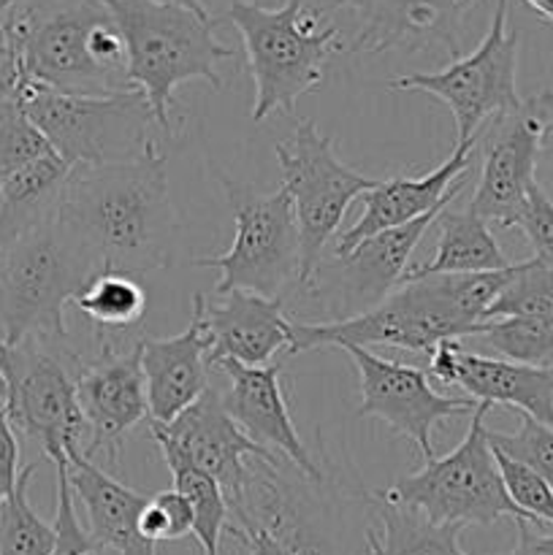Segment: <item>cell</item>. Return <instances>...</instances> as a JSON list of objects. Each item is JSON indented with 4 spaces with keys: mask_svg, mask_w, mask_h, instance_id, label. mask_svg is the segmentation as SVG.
<instances>
[{
    "mask_svg": "<svg viewBox=\"0 0 553 555\" xmlns=\"http://www.w3.org/2000/svg\"><path fill=\"white\" fill-rule=\"evenodd\" d=\"M60 220L79 238L98 271L141 276L173 266L179 217L166 177V152L106 166L70 168L57 201Z\"/></svg>",
    "mask_w": 553,
    "mask_h": 555,
    "instance_id": "1",
    "label": "cell"
},
{
    "mask_svg": "<svg viewBox=\"0 0 553 555\" xmlns=\"http://www.w3.org/2000/svg\"><path fill=\"white\" fill-rule=\"evenodd\" d=\"M515 263L480 274H437L401 282L383 304L358 318L339 323H296L293 350L356 345L396 347L410 352H432L445 339H472L486 320V312L513 276Z\"/></svg>",
    "mask_w": 553,
    "mask_h": 555,
    "instance_id": "2",
    "label": "cell"
},
{
    "mask_svg": "<svg viewBox=\"0 0 553 555\" xmlns=\"http://www.w3.org/2000/svg\"><path fill=\"white\" fill-rule=\"evenodd\" d=\"M0 22L25 79L70 95L133 90L125 38L103 0H14Z\"/></svg>",
    "mask_w": 553,
    "mask_h": 555,
    "instance_id": "3",
    "label": "cell"
},
{
    "mask_svg": "<svg viewBox=\"0 0 553 555\" xmlns=\"http://www.w3.org/2000/svg\"><path fill=\"white\" fill-rule=\"evenodd\" d=\"M117 22L128 52V81L150 103L157 128L173 135V92L201 79L222 90L220 63L233 49L217 38L220 25L209 9L171 0H103Z\"/></svg>",
    "mask_w": 553,
    "mask_h": 555,
    "instance_id": "4",
    "label": "cell"
},
{
    "mask_svg": "<svg viewBox=\"0 0 553 555\" xmlns=\"http://www.w3.org/2000/svg\"><path fill=\"white\" fill-rule=\"evenodd\" d=\"M217 22H231L242 36L255 85L249 114L255 122L291 114L298 98L318 90L325 63L342 49L339 27L325 20V9H314L307 0L280 5L233 0Z\"/></svg>",
    "mask_w": 553,
    "mask_h": 555,
    "instance_id": "5",
    "label": "cell"
},
{
    "mask_svg": "<svg viewBox=\"0 0 553 555\" xmlns=\"http://www.w3.org/2000/svg\"><path fill=\"white\" fill-rule=\"evenodd\" d=\"M92 274V258L54 206L0 249V341L68 339L65 307Z\"/></svg>",
    "mask_w": 553,
    "mask_h": 555,
    "instance_id": "6",
    "label": "cell"
},
{
    "mask_svg": "<svg viewBox=\"0 0 553 555\" xmlns=\"http://www.w3.org/2000/svg\"><path fill=\"white\" fill-rule=\"evenodd\" d=\"M16 101L70 168L133 160L157 144L152 139L157 119L139 90L70 95L22 79Z\"/></svg>",
    "mask_w": 553,
    "mask_h": 555,
    "instance_id": "7",
    "label": "cell"
},
{
    "mask_svg": "<svg viewBox=\"0 0 553 555\" xmlns=\"http://www.w3.org/2000/svg\"><path fill=\"white\" fill-rule=\"evenodd\" d=\"M488 404H477L466 437L442 459H428L412 475H401L385 491H374L388 502L410 507L439 526H493L502 518L529 524L504 491L497 455L488 442Z\"/></svg>",
    "mask_w": 553,
    "mask_h": 555,
    "instance_id": "8",
    "label": "cell"
},
{
    "mask_svg": "<svg viewBox=\"0 0 553 555\" xmlns=\"http://www.w3.org/2000/svg\"><path fill=\"white\" fill-rule=\"evenodd\" d=\"M79 369L81 356L65 339L0 341V379L11 426L33 439L54 466L68 464L70 453L85 450L87 428L76 396Z\"/></svg>",
    "mask_w": 553,
    "mask_h": 555,
    "instance_id": "9",
    "label": "cell"
},
{
    "mask_svg": "<svg viewBox=\"0 0 553 555\" xmlns=\"http://www.w3.org/2000/svg\"><path fill=\"white\" fill-rule=\"evenodd\" d=\"M217 179L226 190L236 231L226 253L195 258L193 266L220 271L211 293L249 291L280 298L285 287L298 285L301 274V244L291 195L285 188L260 195L226 173H217Z\"/></svg>",
    "mask_w": 553,
    "mask_h": 555,
    "instance_id": "10",
    "label": "cell"
},
{
    "mask_svg": "<svg viewBox=\"0 0 553 555\" xmlns=\"http://www.w3.org/2000/svg\"><path fill=\"white\" fill-rule=\"evenodd\" d=\"M285 193L291 195L293 215L301 244L298 287L323 263V249L339 231L352 201L374 188L380 179L345 166L336 157L334 141L312 119H301L287 139L274 144Z\"/></svg>",
    "mask_w": 553,
    "mask_h": 555,
    "instance_id": "11",
    "label": "cell"
},
{
    "mask_svg": "<svg viewBox=\"0 0 553 555\" xmlns=\"http://www.w3.org/2000/svg\"><path fill=\"white\" fill-rule=\"evenodd\" d=\"M510 0H493L491 22L483 41L470 54L450 60L442 70L407 74L385 81L388 90L428 92L450 108L455 119V144L475 139L477 130L497 114L520 103L515 90L518 74V33L510 30Z\"/></svg>",
    "mask_w": 553,
    "mask_h": 555,
    "instance_id": "12",
    "label": "cell"
},
{
    "mask_svg": "<svg viewBox=\"0 0 553 555\" xmlns=\"http://www.w3.org/2000/svg\"><path fill=\"white\" fill-rule=\"evenodd\" d=\"M553 125V90H540L510 112L488 119L475 135L480 179L466 209L488 225L515 228L526 195L535 188L542 135Z\"/></svg>",
    "mask_w": 553,
    "mask_h": 555,
    "instance_id": "13",
    "label": "cell"
},
{
    "mask_svg": "<svg viewBox=\"0 0 553 555\" xmlns=\"http://www.w3.org/2000/svg\"><path fill=\"white\" fill-rule=\"evenodd\" d=\"M442 209L428 211L421 220L394 231L377 233L347 255L323 260L307 285H301L304 296L323 312V323L358 318L383 304L404 282L412 253Z\"/></svg>",
    "mask_w": 553,
    "mask_h": 555,
    "instance_id": "14",
    "label": "cell"
},
{
    "mask_svg": "<svg viewBox=\"0 0 553 555\" xmlns=\"http://www.w3.org/2000/svg\"><path fill=\"white\" fill-rule=\"evenodd\" d=\"M141 336H103L95 339L98 358L81 361L76 377L87 442L81 455L103 459L108 466L119 464L125 439L141 423H150L144 372H141Z\"/></svg>",
    "mask_w": 553,
    "mask_h": 555,
    "instance_id": "15",
    "label": "cell"
},
{
    "mask_svg": "<svg viewBox=\"0 0 553 555\" xmlns=\"http://www.w3.org/2000/svg\"><path fill=\"white\" fill-rule=\"evenodd\" d=\"M285 459H255L242 488L228 499L231 524L266 529L287 555H347L331 526V507L320 486L282 472Z\"/></svg>",
    "mask_w": 553,
    "mask_h": 555,
    "instance_id": "16",
    "label": "cell"
},
{
    "mask_svg": "<svg viewBox=\"0 0 553 555\" xmlns=\"http://www.w3.org/2000/svg\"><path fill=\"white\" fill-rule=\"evenodd\" d=\"M339 350L347 352L358 372L361 404L356 415L374 417L385 423L396 437L410 439L421 450L423 461L437 459L434 428L439 423L453 421V417H472V412L477 410V401L437 393L428 383L426 369L388 361L356 345H345Z\"/></svg>",
    "mask_w": 553,
    "mask_h": 555,
    "instance_id": "17",
    "label": "cell"
},
{
    "mask_svg": "<svg viewBox=\"0 0 553 555\" xmlns=\"http://www.w3.org/2000/svg\"><path fill=\"white\" fill-rule=\"evenodd\" d=\"M150 434L166 466L184 464L215 477L226 499L242 488L255 459H280L242 431L211 385L171 423H150Z\"/></svg>",
    "mask_w": 553,
    "mask_h": 555,
    "instance_id": "18",
    "label": "cell"
},
{
    "mask_svg": "<svg viewBox=\"0 0 553 555\" xmlns=\"http://www.w3.org/2000/svg\"><path fill=\"white\" fill-rule=\"evenodd\" d=\"M486 0H331L329 9L356 16V52H434L461 57L466 16Z\"/></svg>",
    "mask_w": 553,
    "mask_h": 555,
    "instance_id": "19",
    "label": "cell"
},
{
    "mask_svg": "<svg viewBox=\"0 0 553 555\" xmlns=\"http://www.w3.org/2000/svg\"><path fill=\"white\" fill-rule=\"evenodd\" d=\"M193 314L204 325L211 366L236 361L242 366H269L274 358L291 356L293 320L282 298L249 291L211 293L193 298Z\"/></svg>",
    "mask_w": 553,
    "mask_h": 555,
    "instance_id": "20",
    "label": "cell"
},
{
    "mask_svg": "<svg viewBox=\"0 0 553 555\" xmlns=\"http://www.w3.org/2000/svg\"><path fill=\"white\" fill-rule=\"evenodd\" d=\"M442 385H459L477 404L507 406L553 428V369H535L470 352L461 339H445L428 352V369Z\"/></svg>",
    "mask_w": 553,
    "mask_h": 555,
    "instance_id": "21",
    "label": "cell"
},
{
    "mask_svg": "<svg viewBox=\"0 0 553 555\" xmlns=\"http://www.w3.org/2000/svg\"><path fill=\"white\" fill-rule=\"evenodd\" d=\"M211 369L226 374L228 388L220 390L222 404H226L228 415L242 426V431L260 448L285 459L304 480L314 482V486L325 482V472L301 442L291 410H287L280 363L242 366L236 361H217Z\"/></svg>",
    "mask_w": 553,
    "mask_h": 555,
    "instance_id": "22",
    "label": "cell"
},
{
    "mask_svg": "<svg viewBox=\"0 0 553 555\" xmlns=\"http://www.w3.org/2000/svg\"><path fill=\"white\" fill-rule=\"evenodd\" d=\"M472 160H475V139L455 144L448 160L434 168V171L423 173V177L394 173V177L380 179L369 193L361 195V217H358L350 231L336 238L334 255H347L361 242L377 236V233L394 231V228L407 225V222L421 220L428 211L448 206L466 188Z\"/></svg>",
    "mask_w": 553,
    "mask_h": 555,
    "instance_id": "23",
    "label": "cell"
},
{
    "mask_svg": "<svg viewBox=\"0 0 553 555\" xmlns=\"http://www.w3.org/2000/svg\"><path fill=\"white\" fill-rule=\"evenodd\" d=\"M141 372H144L150 423H171L209 388V341L201 320L177 336H141Z\"/></svg>",
    "mask_w": 553,
    "mask_h": 555,
    "instance_id": "24",
    "label": "cell"
},
{
    "mask_svg": "<svg viewBox=\"0 0 553 555\" xmlns=\"http://www.w3.org/2000/svg\"><path fill=\"white\" fill-rule=\"evenodd\" d=\"M68 482L74 499L87 513L90 534L108 551L119 555H157L155 542L141 534V513L150 496L123 486L117 477L103 472L81 450L68 455Z\"/></svg>",
    "mask_w": 553,
    "mask_h": 555,
    "instance_id": "25",
    "label": "cell"
},
{
    "mask_svg": "<svg viewBox=\"0 0 553 555\" xmlns=\"http://www.w3.org/2000/svg\"><path fill=\"white\" fill-rule=\"evenodd\" d=\"M432 228H437V249L432 260L410 266L404 282L437 274H480L510 266L507 255L493 238L491 225L475 211L445 206Z\"/></svg>",
    "mask_w": 553,
    "mask_h": 555,
    "instance_id": "26",
    "label": "cell"
},
{
    "mask_svg": "<svg viewBox=\"0 0 553 555\" xmlns=\"http://www.w3.org/2000/svg\"><path fill=\"white\" fill-rule=\"evenodd\" d=\"M363 529V555H470L461 551V526H439L421 513L372 493Z\"/></svg>",
    "mask_w": 553,
    "mask_h": 555,
    "instance_id": "27",
    "label": "cell"
},
{
    "mask_svg": "<svg viewBox=\"0 0 553 555\" xmlns=\"http://www.w3.org/2000/svg\"><path fill=\"white\" fill-rule=\"evenodd\" d=\"M70 304L90 320L95 339L130 336L146 312V291L139 276L123 271H98Z\"/></svg>",
    "mask_w": 553,
    "mask_h": 555,
    "instance_id": "28",
    "label": "cell"
},
{
    "mask_svg": "<svg viewBox=\"0 0 553 555\" xmlns=\"http://www.w3.org/2000/svg\"><path fill=\"white\" fill-rule=\"evenodd\" d=\"M472 339L510 363L553 369V318L486 320Z\"/></svg>",
    "mask_w": 553,
    "mask_h": 555,
    "instance_id": "29",
    "label": "cell"
},
{
    "mask_svg": "<svg viewBox=\"0 0 553 555\" xmlns=\"http://www.w3.org/2000/svg\"><path fill=\"white\" fill-rule=\"evenodd\" d=\"M173 477V491L182 493L188 499L190 509H193V537L204 555H220L222 537L231 529V507L217 486L215 477L204 475V472L193 469V466H168Z\"/></svg>",
    "mask_w": 553,
    "mask_h": 555,
    "instance_id": "30",
    "label": "cell"
},
{
    "mask_svg": "<svg viewBox=\"0 0 553 555\" xmlns=\"http://www.w3.org/2000/svg\"><path fill=\"white\" fill-rule=\"evenodd\" d=\"M36 469L38 464L25 466L14 493L0 504V555H52L54 551V526L38 518L27 499Z\"/></svg>",
    "mask_w": 553,
    "mask_h": 555,
    "instance_id": "31",
    "label": "cell"
},
{
    "mask_svg": "<svg viewBox=\"0 0 553 555\" xmlns=\"http://www.w3.org/2000/svg\"><path fill=\"white\" fill-rule=\"evenodd\" d=\"M499 318H553V266L537 258L515 263L510 282L486 312V320Z\"/></svg>",
    "mask_w": 553,
    "mask_h": 555,
    "instance_id": "32",
    "label": "cell"
},
{
    "mask_svg": "<svg viewBox=\"0 0 553 555\" xmlns=\"http://www.w3.org/2000/svg\"><path fill=\"white\" fill-rule=\"evenodd\" d=\"M49 152L54 150L22 112L20 101L0 106V182Z\"/></svg>",
    "mask_w": 553,
    "mask_h": 555,
    "instance_id": "33",
    "label": "cell"
},
{
    "mask_svg": "<svg viewBox=\"0 0 553 555\" xmlns=\"http://www.w3.org/2000/svg\"><path fill=\"white\" fill-rule=\"evenodd\" d=\"M497 455V466L499 475H502L504 491L507 496L513 499L515 507L529 518L531 526L542 529V526H553V488L537 475L535 469H529L520 461H513L510 455L499 453Z\"/></svg>",
    "mask_w": 553,
    "mask_h": 555,
    "instance_id": "34",
    "label": "cell"
},
{
    "mask_svg": "<svg viewBox=\"0 0 553 555\" xmlns=\"http://www.w3.org/2000/svg\"><path fill=\"white\" fill-rule=\"evenodd\" d=\"M488 442L493 450L520 461L529 469H535L548 486L553 488V428L545 423H537L535 417L520 415L518 431L502 434L488 431Z\"/></svg>",
    "mask_w": 553,
    "mask_h": 555,
    "instance_id": "35",
    "label": "cell"
},
{
    "mask_svg": "<svg viewBox=\"0 0 553 555\" xmlns=\"http://www.w3.org/2000/svg\"><path fill=\"white\" fill-rule=\"evenodd\" d=\"M57 472V509H54V551L52 555H103L106 547L79 524L74 488L68 482V464L54 466Z\"/></svg>",
    "mask_w": 553,
    "mask_h": 555,
    "instance_id": "36",
    "label": "cell"
},
{
    "mask_svg": "<svg viewBox=\"0 0 553 555\" xmlns=\"http://www.w3.org/2000/svg\"><path fill=\"white\" fill-rule=\"evenodd\" d=\"M141 534L150 542H177L193 534V509L179 491H157L141 513Z\"/></svg>",
    "mask_w": 553,
    "mask_h": 555,
    "instance_id": "37",
    "label": "cell"
},
{
    "mask_svg": "<svg viewBox=\"0 0 553 555\" xmlns=\"http://www.w3.org/2000/svg\"><path fill=\"white\" fill-rule=\"evenodd\" d=\"M515 228L524 231L526 242L535 249V258L540 263L553 266V204L540 193L537 184L526 195V204L520 209Z\"/></svg>",
    "mask_w": 553,
    "mask_h": 555,
    "instance_id": "38",
    "label": "cell"
},
{
    "mask_svg": "<svg viewBox=\"0 0 553 555\" xmlns=\"http://www.w3.org/2000/svg\"><path fill=\"white\" fill-rule=\"evenodd\" d=\"M20 442H16V428L11 426L9 412H5L3 393H0V504L14 493L20 480Z\"/></svg>",
    "mask_w": 553,
    "mask_h": 555,
    "instance_id": "39",
    "label": "cell"
},
{
    "mask_svg": "<svg viewBox=\"0 0 553 555\" xmlns=\"http://www.w3.org/2000/svg\"><path fill=\"white\" fill-rule=\"evenodd\" d=\"M22 79H25V74H22L20 54H16L14 43H11L9 33H5L3 22H0V106L16 101Z\"/></svg>",
    "mask_w": 553,
    "mask_h": 555,
    "instance_id": "40",
    "label": "cell"
},
{
    "mask_svg": "<svg viewBox=\"0 0 553 555\" xmlns=\"http://www.w3.org/2000/svg\"><path fill=\"white\" fill-rule=\"evenodd\" d=\"M228 534L236 537L242 542L244 553L247 555H287L285 547L274 540L266 529H258V526H236L231 524Z\"/></svg>",
    "mask_w": 553,
    "mask_h": 555,
    "instance_id": "41",
    "label": "cell"
},
{
    "mask_svg": "<svg viewBox=\"0 0 553 555\" xmlns=\"http://www.w3.org/2000/svg\"><path fill=\"white\" fill-rule=\"evenodd\" d=\"M535 184L540 193L545 195L553 204V125L542 135L540 152H537V166H535Z\"/></svg>",
    "mask_w": 553,
    "mask_h": 555,
    "instance_id": "42",
    "label": "cell"
},
{
    "mask_svg": "<svg viewBox=\"0 0 553 555\" xmlns=\"http://www.w3.org/2000/svg\"><path fill=\"white\" fill-rule=\"evenodd\" d=\"M518 526V545L510 555H553V534H540L531 524Z\"/></svg>",
    "mask_w": 553,
    "mask_h": 555,
    "instance_id": "43",
    "label": "cell"
},
{
    "mask_svg": "<svg viewBox=\"0 0 553 555\" xmlns=\"http://www.w3.org/2000/svg\"><path fill=\"white\" fill-rule=\"evenodd\" d=\"M524 3L529 5V9L535 11L542 22L553 25V0H524Z\"/></svg>",
    "mask_w": 553,
    "mask_h": 555,
    "instance_id": "44",
    "label": "cell"
},
{
    "mask_svg": "<svg viewBox=\"0 0 553 555\" xmlns=\"http://www.w3.org/2000/svg\"><path fill=\"white\" fill-rule=\"evenodd\" d=\"M171 3H184V5H195V9H209L206 0H171Z\"/></svg>",
    "mask_w": 553,
    "mask_h": 555,
    "instance_id": "45",
    "label": "cell"
},
{
    "mask_svg": "<svg viewBox=\"0 0 553 555\" xmlns=\"http://www.w3.org/2000/svg\"><path fill=\"white\" fill-rule=\"evenodd\" d=\"M11 3H14V0H0V20H3V14H5V11L11 9Z\"/></svg>",
    "mask_w": 553,
    "mask_h": 555,
    "instance_id": "46",
    "label": "cell"
},
{
    "mask_svg": "<svg viewBox=\"0 0 553 555\" xmlns=\"http://www.w3.org/2000/svg\"><path fill=\"white\" fill-rule=\"evenodd\" d=\"M0 209H3V190H0Z\"/></svg>",
    "mask_w": 553,
    "mask_h": 555,
    "instance_id": "47",
    "label": "cell"
},
{
    "mask_svg": "<svg viewBox=\"0 0 553 555\" xmlns=\"http://www.w3.org/2000/svg\"><path fill=\"white\" fill-rule=\"evenodd\" d=\"M0 393H3V379H0Z\"/></svg>",
    "mask_w": 553,
    "mask_h": 555,
    "instance_id": "48",
    "label": "cell"
}]
</instances>
